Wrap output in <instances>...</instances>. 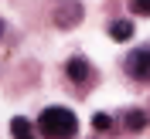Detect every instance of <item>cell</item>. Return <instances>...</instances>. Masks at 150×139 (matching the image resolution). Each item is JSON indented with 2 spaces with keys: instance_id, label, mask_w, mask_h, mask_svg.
Returning <instances> with one entry per match:
<instances>
[{
  "instance_id": "9c48e42d",
  "label": "cell",
  "mask_w": 150,
  "mask_h": 139,
  "mask_svg": "<svg viewBox=\"0 0 150 139\" xmlns=\"http://www.w3.org/2000/svg\"><path fill=\"white\" fill-rule=\"evenodd\" d=\"M130 10L140 17H150V0H130Z\"/></svg>"
},
{
  "instance_id": "ba28073f",
  "label": "cell",
  "mask_w": 150,
  "mask_h": 139,
  "mask_svg": "<svg viewBox=\"0 0 150 139\" xmlns=\"http://www.w3.org/2000/svg\"><path fill=\"white\" fill-rule=\"evenodd\" d=\"M92 129H99V132H109V129H112V119L106 115V112H96V115H92Z\"/></svg>"
},
{
  "instance_id": "6da1fadb",
  "label": "cell",
  "mask_w": 150,
  "mask_h": 139,
  "mask_svg": "<svg viewBox=\"0 0 150 139\" xmlns=\"http://www.w3.org/2000/svg\"><path fill=\"white\" fill-rule=\"evenodd\" d=\"M38 129L45 132L48 139H72V136H75V129H79V119H75V112H72V109L51 105V109L41 112Z\"/></svg>"
},
{
  "instance_id": "8992f818",
  "label": "cell",
  "mask_w": 150,
  "mask_h": 139,
  "mask_svg": "<svg viewBox=\"0 0 150 139\" xmlns=\"http://www.w3.org/2000/svg\"><path fill=\"white\" fill-rule=\"evenodd\" d=\"M10 132H14V139H34V129H31V122H28V119H21V115L10 122Z\"/></svg>"
},
{
  "instance_id": "7a4b0ae2",
  "label": "cell",
  "mask_w": 150,
  "mask_h": 139,
  "mask_svg": "<svg viewBox=\"0 0 150 139\" xmlns=\"http://www.w3.org/2000/svg\"><path fill=\"white\" fill-rule=\"evenodd\" d=\"M126 71L133 78H140V82H150V47H140V51H133L126 58Z\"/></svg>"
},
{
  "instance_id": "30bf717a",
  "label": "cell",
  "mask_w": 150,
  "mask_h": 139,
  "mask_svg": "<svg viewBox=\"0 0 150 139\" xmlns=\"http://www.w3.org/2000/svg\"><path fill=\"white\" fill-rule=\"evenodd\" d=\"M0 34H4V20H0Z\"/></svg>"
},
{
  "instance_id": "52a82bcc",
  "label": "cell",
  "mask_w": 150,
  "mask_h": 139,
  "mask_svg": "<svg viewBox=\"0 0 150 139\" xmlns=\"http://www.w3.org/2000/svg\"><path fill=\"white\" fill-rule=\"evenodd\" d=\"M123 122H126V129H130V132H137V129H143V126H147V115H143L140 109H130L126 115H123Z\"/></svg>"
},
{
  "instance_id": "5b68a950",
  "label": "cell",
  "mask_w": 150,
  "mask_h": 139,
  "mask_svg": "<svg viewBox=\"0 0 150 139\" xmlns=\"http://www.w3.org/2000/svg\"><path fill=\"white\" fill-rule=\"evenodd\" d=\"M109 37L112 41H130L133 37V20H112L109 24Z\"/></svg>"
},
{
  "instance_id": "3957f363",
  "label": "cell",
  "mask_w": 150,
  "mask_h": 139,
  "mask_svg": "<svg viewBox=\"0 0 150 139\" xmlns=\"http://www.w3.org/2000/svg\"><path fill=\"white\" fill-rule=\"evenodd\" d=\"M79 20H82V7H79V3H62V7L55 10V24H58L62 31L75 27Z\"/></svg>"
},
{
  "instance_id": "277c9868",
  "label": "cell",
  "mask_w": 150,
  "mask_h": 139,
  "mask_svg": "<svg viewBox=\"0 0 150 139\" xmlns=\"http://www.w3.org/2000/svg\"><path fill=\"white\" fill-rule=\"evenodd\" d=\"M89 75H92V68H89L85 58H72V61H68V78H72V82H85Z\"/></svg>"
}]
</instances>
